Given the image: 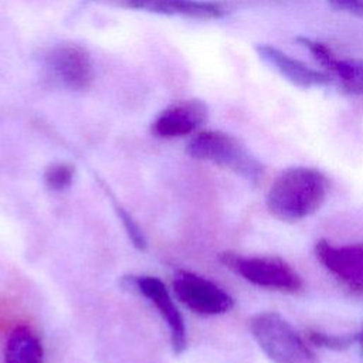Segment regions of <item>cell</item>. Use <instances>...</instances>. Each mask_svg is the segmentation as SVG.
Segmentation results:
<instances>
[{"instance_id": "obj_5", "label": "cell", "mask_w": 363, "mask_h": 363, "mask_svg": "<svg viewBox=\"0 0 363 363\" xmlns=\"http://www.w3.org/2000/svg\"><path fill=\"white\" fill-rule=\"evenodd\" d=\"M177 299L200 315L225 313L233 306V298L213 281L190 271H177L173 278Z\"/></svg>"}, {"instance_id": "obj_12", "label": "cell", "mask_w": 363, "mask_h": 363, "mask_svg": "<svg viewBox=\"0 0 363 363\" xmlns=\"http://www.w3.org/2000/svg\"><path fill=\"white\" fill-rule=\"evenodd\" d=\"M305 47L318 60V62L330 71L342 85L352 94L363 95V61L357 58H340L328 45L303 38Z\"/></svg>"}, {"instance_id": "obj_6", "label": "cell", "mask_w": 363, "mask_h": 363, "mask_svg": "<svg viewBox=\"0 0 363 363\" xmlns=\"http://www.w3.org/2000/svg\"><path fill=\"white\" fill-rule=\"evenodd\" d=\"M319 262L349 291L363 294V244L336 245L320 240L315 245Z\"/></svg>"}, {"instance_id": "obj_2", "label": "cell", "mask_w": 363, "mask_h": 363, "mask_svg": "<svg viewBox=\"0 0 363 363\" xmlns=\"http://www.w3.org/2000/svg\"><path fill=\"white\" fill-rule=\"evenodd\" d=\"M187 153L241 176L252 183L264 177L262 163L235 136L221 130H203L194 135L186 147Z\"/></svg>"}, {"instance_id": "obj_8", "label": "cell", "mask_w": 363, "mask_h": 363, "mask_svg": "<svg viewBox=\"0 0 363 363\" xmlns=\"http://www.w3.org/2000/svg\"><path fill=\"white\" fill-rule=\"evenodd\" d=\"M47 64L55 78L69 89H86L94 79V65L88 51L77 44L54 47L47 55Z\"/></svg>"}, {"instance_id": "obj_4", "label": "cell", "mask_w": 363, "mask_h": 363, "mask_svg": "<svg viewBox=\"0 0 363 363\" xmlns=\"http://www.w3.org/2000/svg\"><path fill=\"white\" fill-rule=\"evenodd\" d=\"M220 261L245 281L269 289L296 292L302 288V278L284 259L277 257L220 254Z\"/></svg>"}, {"instance_id": "obj_15", "label": "cell", "mask_w": 363, "mask_h": 363, "mask_svg": "<svg viewBox=\"0 0 363 363\" xmlns=\"http://www.w3.org/2000/svg\"><path fill=\"white\" fill-rule=\"evenodd\" d=\"M115 211L128 234V237L130 238V241L133 242V245L138 248V250H145L146 248V237L145 234L142 233L140 227L138 225V223L132 218V216L119 204H115Z\"/></svg>"}, {"instance_id": "obj_9", "label": "cell", "mask_w": 363, "mask_h": 363, "mask_svg": "<svg viewBox=\"0 0 363 363\" xmlns=\"http://www.w3.org/2000/svg\"><path fill=\"white\" fill-rule=\"evenodd\" d=\"M207 113V106L201 101L176 102L156 116L152 123V132L163 139L187 136L206 122Z\"/></svg>"}, {"instance_id": "obj_1", "label": "cell", "mask_w": 363, "mask_h": 363, "mask_svg": "<svg viewBox=\"0 0 363 363\" xmlns=\"http://www.w3.org/2000/svg\"><path fill=\"white\" fill-rule=\"evenodd\" d=\"M329 191L328 177L318 169L295 166L284 170L267 193V208L278 220L296 221L320 208Z\"/></svg>"}, {"instance_id": "obj_10", "label": "cell", "mask_w": 363, "mask_h": 363, "mask_svg": "<svg viewBox=\"0 0 363 363\" xmlns=\"http://www.w3.org/2000/svg\"><path fill=\"white\" fill-rule=\"evenodd\" d=\"M257 51L268 65H271L277 72H279L284 78L299 88L308 89L323 86L330 82V77L326 72L308 65L306 62L286 54L278 47L261 44L257 47Z\"/></svg>"}, {"instance_id": "obj_16", "label": "cell", "mask_w": 363, "mask_h": 363, "mask_svg": "<svg viewBox=\"0 0 363 363\" xmlns=\"http://www.w3.org/2000/svg\"><path fill=\"white\" fill-rule=\"evenodd\" d=\"M308 339L312 345L319 347H328V349H345L352 343V337L349 336H336V335H326L322 332L311 330L308 333Z\"/></svg>"}, {"instance_id": "obj_14", "label": "cell", "mask_w": 363, "mask_h": 363, "mask_svg": "<svg viewBox=\"0 0 363 363\" xmlns=\"http://www.w3.org/2000/svg\"><path fill=\"white\" fill-rule=\"evenodd\" d=\"M74 180V167L68 163H52L44 172V184L52 191L67 190Z\"/></svg>"}, {"instance_id": "obj_3", "label": "cell", "mask_w": 363, "mask_h": 363, "mask_svg": "<svg viewBox=\"0 0 363 363\" xmlns=\"http://www.w3.org/2000/svg\"><path fill=\"white\" fill-rule=\"evenodd\" d=\"M250 330L258 346L274 363H319L316 353L306 340L275 312L252 316Z\"/></svg>"}, {"instance_id": "obj_13", "label": "cell", "mask_w": 363, "mask_h": 363, "mask_svg": "<svg viewBox=\"0 0 363 363\" xmlns=\"http://www.w3.org/2000/svg\"><path fill=\"white\" fill-rule=\"evenodd\" d=\"M6 363H43V346L37 335L26 325L16 326L4 349Z\"/></svg>"}, {"instance_id": "obj_7", "label": "cell", "mask_w": 363, "mask_h": 363, "mask_svg": "<svg viewBox=\"0 0 363 363\" xmlns=\"http://www.w3.org/2000/svg\"><path fill=\"white\" fill-rule=\"evenodd\" d=\"M125 282H126L128 288H133L140 295L147 298L157 308L160 316L167 323L173 352L176 354L183 353L187 346L184 320H183L179 309L176 308L164 284L159 278L147 277V275L129 277V278H125Z\"/></svg>"}, {"instance_id": "obj_11", "label": "cell", "mask_w": 363, "mask_h": 363, "mask_svg": "<svg viewBox=\"0 0 363 363\" xmlns=\"http://www.w3.org/2000/svg\"><path fill=\"white\" fill-rule=\"evenodd\" d=\"M129 9L145 10L149 13L164 16H180L190 18H217L224 10L217 3L204 0H108Z\"/></svg>"}]
</instances>
